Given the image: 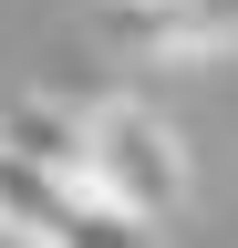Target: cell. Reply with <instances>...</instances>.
<instances>
[{"instance_id": "obj_1", "label": "cell", "mask_w": 238, "mask_h": 248, "mask_svg": "<svg viewBox=\"0 0 238 248\" xmlns=\"http://www.w3.org/2000/svg\"><path fill=\"white\" fill-rule=\"evenodd\" d=\"M83 186L125 217V228H156V217H176L197 197V155L187 135L135 104V93H104V104H83Z\"/></svg>"}, {"instance_id": "obj_2", "label": "cell", "mask_w": 238, "mask_h": 248, "mask_svg": "<svg viewBox=\"0 0 238 248\" xmlns=\"http://www.w3.org/2000/svg\"><path fill=\"white\" fill-rule=\"evenodd\" d=\"M0 238L11 248H145V228H125L94 186L11 166V155H0Z\"/></svg>"}, {"instance_id": "obj_3", "label": "cell", "mask_w": 238, "mask_h": 248, "mask_svg": "<svg viewBox=\"0 0 238 248\" xmlns=\"http://www.w3.org/2000/svg\"><path fill=\"white\" fill-rule=\"evenodd\" d=\"M83 31L125 62H228L238 52V0H94Z\"/></svg>"}, {"instance_id": "obj_4", "label": "cell", "mask_w": 238, "mask_h": 248, "mask_svg": "<svg viewBox=\"0 0 238 248\" xmlns=\"http://www.w3.org/2000/svg\"><path fill=\"white\" fill-rule=\"evenodd\" d=\"M0 155L83 186V93H52V83H0Z\"/></svg>"}]
</instances>
